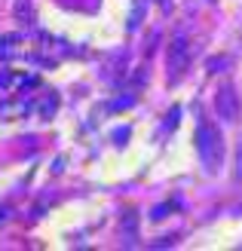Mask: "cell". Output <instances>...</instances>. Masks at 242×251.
Returning a JSON list of instances; mask_svg holds the SVG:
<instances>
[{
	"mask_svg": "<svg viewBox=\"0 0 242 251\" xmlns=\"http://www.w3.org/2000/svg\"><path fill=\"white\" fill-rule=\"evenodd\" d=\"M196 150H199V162L206 166V172H218L221 169V162H224V138H221V129H215L209 120H199Z\"/></svg>",
	"mask_w": 242,
	"mask_h": 251,
	"instance_id": "6da1fadb",
	"label": "cell"
},
{
	"mask_svg": "<svg viewBox=\"0 0 242 251\" xmlns=\"http://www.w3.org/2000/svg\"><path fill=\"white\" fill-rule=\"evenodd\" d=\"M190 61H193V55H190L187 37H175L172 46H169V77H172V83H178L187 74Z\"/></svg>",
	"mask_w": 242,
	"mask_h": 251,
	"instance_id": "7a4b0ae2",
	"label": "cell"
},
{
	"mask_svg": "<svg viewBox=\"0 0 242 251\" xmlns=\"http://www.w3.org/2000/svg\"><path fill=\"white\" fill-rule=\"evenodd\" d=\"M218 114L227 123H236L242 117V104H239V95L233 89V83H224L221 89H218Z\"/></svg>",
	"mask_w": 242,
	"mask_h": 251,
	"instance_id": "3957f363",
	"label": "cell"
},
{
	"mask_svg": "<svg viewBox=\"0 0 242 251\" xmlns=\"http://www.w3.org/2000/svg\"><path fill=\"white\" fill-rule=\"evenodd\" d=\"M178 120H181V110H169V114H165V120H162V135L165 132H172V126H178Z\"/></svg>",
	"mask_w": 242,
	"mask_h": 251,
	"instance_id": "277c9868",
	"label": "cell"
},
{
	"mask_svg": "<svg viewBox=\"0 0 242 251\" xmlns=\"http://www.w3.org/2000/svg\"><path fill=\"white\" fill-rule=\"evenodd\" d=\"M141 12H144L141 6H135V12H132V19H129V28H135V25L141 22Z\"/></svg>",
	"mask_w": 242,
	"mask_h": 251,
	"instance_id": "5b68a950",
	"label": "cell"
},
{
	"mask_svg": "<svg viewBox=\"0 0 242 251\" xmlns=\"http://www.w3.org/2000/svg\"><path fill=\"white\" fill-rule=\"evenodd\" d=\"M236 175H239V181H242V144H239V169H236Z\"/></svg>",
	"mask_w": 242,
	"mask_h": 251,
	"instance_id": "8992f818",
	"label": "cell"
},
{
	"mask_svg": "<svg viewBox=\"0 0 242 251\" xmlns=\"http://www.w3.org/2000/svg\"><path fill=\"white\" fill-rule=\"evenodd\" d=\"M6 215H9V211H6V208H0V221H6Z\"/></svg>",
	"mask_w": 242,
	"mask_h": 251,
	"instance_id": "52a82bcc",
	"label": "cell"
}]
</instances>
